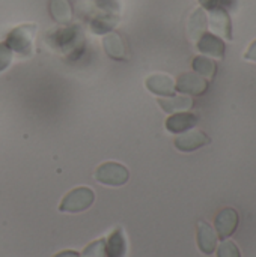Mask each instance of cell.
Returning a JSON list of instances; mask_svg holds the SVG:
<instances>
[{
  "label": "cell",
  "mask_w": 256,
  "mask_h": 257,
  "mask_svg": "<svg viewBox=\"0 0 256 257\" xmlns=\"http://www.w3.org/2000/svg\"><path fill=\"white\" fill-rule=\"evenodd\" d=\"M36 32L35 24H23L15 27L14 30L9 32L6 38L8 47L12 50V53H17L18 56H30L32 54V44H33V36Z\"/></svg>",
  "instance_id": "cell-1"
},
{
  "label": "cell",
  "mask_w": 256,
  "mask_h": 257,
  "mask_svg": "<svg viewBox=\"0 0 256 257\" xmlns=\"http://www.w3.org/2000/svg\"><path fill=\"white\" fill-rule=\"evenodd\" d=\"M158 105L166 113H177V111H187L193 107V99L190 96H167L158 98Z\"/></svg>",
  "instance_id": "cell-14"
},
{
  "label": "cell",
  "mask_w": 256,
  "mask_h": 257,
  "mask_svg": "<svg viewBox=\"0 0 256 257\" xmlns=\"http://www.w3.org/2000/svg\"><path fill=\"white\" fill-rule=\"evenodd\" d=\"M207 26H208L207 14L202 8H198L190 15V20H189V36L193 41H198L207 32Z\"/></svg>",
  "instance_id": "cell-13"
},
{
  "label": "cell",
  "mask_w": 256,
  "mask_h": 257,
  "mask_svg": "<svg viewBox=\"0 0 256 257\" xmlns=\"http://www.w3.org/2000/svg\"><path fill=\"white\" fill-rule=\"evenodd\" d=\"M175 90L187 95H204L208 90V80L196 72H184L178 77Z\"/></svg>",
  "instance_id": "cell-6"
},
{
  "label": "cell",
  "mask_w": 256,
  "mask_h": 257,
  "mask_svg": "<svg viewBox=\"0 0 256 257\" xmlns=\"http://www.w3.org/2000/svg\"><path fill=\"white\" fill-rule=\"evenodd\" d=\"M50 11L54 20L59 23H68L71 20V9L66 0H51Z\"/></svg>",
  "instance_id": "cell-17"
},
{
  "label": "cell",
  "mask_w": 256,
  "mask_h": 257,
  "mask_svg": "<svg viewBox=\"0 0 256 257\" xmlns=\"http://www.w3.org/2000/svg\"><path fill=\"white\" fill-rule=\"evenodd\" d=\"M54 257H80V254H78L77 251L66 250V251H60V253H57Z\"/></svg>",
  "instance_id": "cell-24"
},
{
  "label": "cell",
  "mask_w": 256,
  "mask_h": 257,
  "mask_svg": "<svg viewBox=\"0 0 256 257\" xmlns=\"http://www.w3.org/2000/svg\"><path fill=\"white\" fill-rule=\"evenodd\" d=\"M193 71L202 77H208V78H213L217 72V63L210 59V57H205V56H196L193 59Z\"/></svg>",
  "instance_id": "cell-16"
},
{
  "label": "cell",
  "mask_w": 256,
  "mask_h": 257,
  "mask_svg": "<svg viewBox=\"0 0 256 257\" xmlns=\"http://www.w3.org/2000/svg\"><path fill=\"white\" fill-rule=\"evenodd\" d=\"M127 244L122 229H116L110 233L106 242V257H125Z\"/></svg>",
  "instance_id": "cell-12"
},
{
  "label": "cell",
  "mask_w": 256,
  "mask_h": 257,
  "mask_svg": "<svg viewBox=\"0 0 256 257\" xmlns=\"http://www.w3.org/2000/svg\"><path fill=\"white\" fill-rule=\"evenodd\" d=\"M198 123V116L189 111L175 113L166 120V130L172 134H183Z\"/></svg>",
  "instance_id": "cell-10"
},
{
  "label": "cell",
  "mask_w": 256,
  "mask_h": 257,
  "mask_svg": "<svg viewBox=\"0 0 256 257\" xmlns=\"http://www.w3.org/2000/svg\"><path fill=\"white\" fill-rule=\"evenodd\" d=\"M244 59L250 60V62H256V39L249 45V48L244 53Z\"/></svg>",
  "instance_id": "cell-22"
},
{
  "label": "cell",
  "mask_w": 256,
  "mask_h": 257,
  "mask_svg": "<svg viewBox=\"0 0 256 257\" xmlns=\"http://www.w3.org/2000/svg\"><path fill=\"white\" fill-rule=\"evenodd\" d=\"M146 89L158 96H174L175 93V83L169 75L164 74H155L146 78L145 81Z\"/></svg>",
  "instance_id": "cell-11"
},
{
  "label": "cell",
  "mask_w": 256,
  "mask_h": 257,
  "mask_svg": "<svg viewBox=\"0 0 256 257\" xmlns=\"http://www.w3.org/2000/svg\"><path fill=\"white\" fill-rule=\"evenodd\" d=\"M199 3H201L202 9H207V11H210V9L216 8V6L220 3V0H199Z\"/></svg>",
  "instance_id": "cell-23"
},
{
  "label": "cell",
  "mask_w": 256,
  "mask_h": 257,
  "mask_svg": "<svg viewBox=\"0 0 256 257\" xmlns=\"http://www.w3.org/2000/svg\"><path fill=\"white\" fill-rule=\"evenodd\" d=\"M196 47L201 53L207 54V56H213L216 59H223L225 57V51H226V45L225 41L210 32H205L198 41H196Z\"/></svg>",
  "instance_id": "cell-8"
},
{
  "label": "cell",
  "mask_w": 256,
  "mask_h": 257,
  "mask_svg": "<svg viewBox=\"0 0 256 257\" xmlns=\"http://www.w3.org/2000/svg\"><path fill=\"white\" fill-rule=\"evenodd\" d=\"M116 24L115 18H95L91 24V29L94 33H106Z\"/></svg>",
  "instance_id": "cell-20"
},
{
  "label": "cell",
  "mask_w": 256,
  "mask_h": 257,
  "mask_svg": "<svg viewBox=\"0 0 256 257\" xmlns=\"http://www.w3.org/2000/svg\"><path fill=\"white\" fill-rule=\"evenodd\" d=\"M94 200H95V194L91 188L78 187V188L69 191L63 197V200L59 205V211L60 212H69V214L83 212L92 206Z\"/></svg>",
  "instance_id": "cell-2"
},
{
  "label": "cell",
  "mask_w": 256,
  "mask_h": 257,
  "mask_svg": "<svg viewBox=\"0 0 256 257\" xmlns=\"http://www.w3.org/2000/svg\"><path fill=\"white\" fill-rule=\"evenodd\" d=\"M216 251H217V257H241L240 248L237 247V244L229 239L222 241L217 245Z\"/></svg>",
  "instance_id": "cell-18"
},
{
  "label": "cell",
  "mask_w": 256,
  "mask_h": 257,
  "mask_svg": "<svg viewBox=\"0 0 256 257\" xmlns=\"http://www.w3.org/2000/svg\"><path fill=\"white\" fill-rule=\"evenodd\" d=\"M80 257H106V241H94L83 250V254Z\"/></svg>",
  "instance_id": "cell-19"
},
{
  "label": "cell",
  "mask_w": 256,
  "mask_h": 257,
  "mask_svg": "<svg viewBox=\"0 0 256 257\" xmlns=\"http://www.w3.org/2000/svg\"><path fill=\"white\" fill-rule=\"evenodd\" d=\"M12 62V50L6 42H0V72H3Z\"/></svg>",
  "instance_id": "cell-21"
},
{
  "label": "cell",
  "mask_w": 256,
  "mask_h": 257,
  "mask_svg": "<svg viewBox=\"0 0 256 257\" xmlns=\"http://www.w3.org/2000/svg\"><path fill=\"white\" fill-rule=\"evenodd\" d=\"M238 223H240V217L235 209H232V208L222 209L214 220V230L217 233V238L220 241L231 238L235 233Z\"/></svg>",
  "instance_id": "cell-5"
},
{
  "label": "cell",
  "mask_w": 256,
  "mask_h": 257,
  "mask_svg": "<svg viewBox=\"0 0 256 257\" xmlns=\"http://www.w3.org/2000/svg\"><path fill=\"white\" fill-rule=\"evenodd\" d=\"M208 143H210L208 136L199 130H189L181 136H178L174 142L175 148L181 152H193Z\"/></svg>",
  "instance_id": "cell-7"
},
{
  "label": "cell",
  "mask_w": 256,
  "mask_h": 257,
  "mask_svg": "<svg viewBox=\"0 0 256 257\" xmlns=\"http://www.w3.org/2000/svg\"><path fill=\"white\" fill-rule=\"evenodd\" d=\"M217 233L216 230L207 223V221H199L198 223V247L199 250L210 256L216 251L217 248Z\"/></svg>",
  "instance_id": "cell-9"
},
{
  "label": "cell",
  "mask_w": 256,
  "mask_h": 257,
  "mask_svg": "<svg viewBox=\"0 0 256 257\" xmlns=\"http://www.w3.org/2000/svg\"><path fill=\"white\" fill-rule=\"evenodd\" d=\"M208 12L210 14L207 18H208L210 27L213 29L214 35L220 36L222 39L231 41L232 39V23H231L228 11L219 3L216 8L210 9Z\"/></svg>",
  "instance_id": "cell-4"
},
{
  "label": "cell",
  "mask_w": 256,
  "mask_h": 257,
  "mask_svg": "<svg viewBox=\"0 0 256 257\" xmlns=\"http://www.w3.org/2000/svg\"><path fill=\"white\" fill-rule=\"evenodd\" d=\"M103 45H104L106 53H107L112 59H116V60H122V59H124V54H125L124 42H122V39H121V36H119L118 33H109V35L104 38Z\"/></svg>",
  "instance_id": "cell-15"
},
{
  "label": "cell",
  "mask_w": 256,
  "mask_h": 257,
  "mask_svg": "<svg viewBox=\"0 0 256 257\" xmlns=\"http://www.w3.org/2000/svg\"><path fill=\"white\" fill-rule=\"evenodd\" d=\"M95 178L103 185L121 187V185L127 184V181L130 178V173L127 170V167H124L122 164H118V163H104V164H101L97 169Z\"/></svg>",
  "instance_id": "cell-3"
}]
</instances>
